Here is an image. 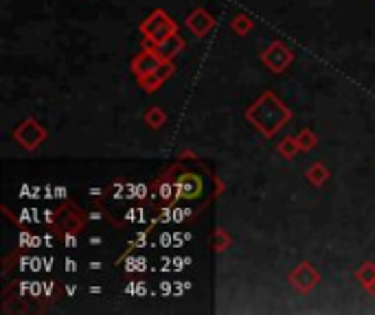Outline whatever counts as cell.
Returning <instances> with one entry per match:
<instances>
[{
  "instance_id": "cell-1",
  "label": "cell",
  "mask_w": 375,
  "mask_h": 315,
  "mask_svg": "<svg viewBox=\"0 0 375 315\" xmlns=\"http://www.w3.org/2000/svg\"><path fill=\"white\" fill-rule=\"evenodd\" d=\"M244 116L263 138H272L281 127L292 121V109L272 90H265L261 97H257L255 103L246 107Z\"/></svg>"
},
{
  "instance_id": "cell-2",
  "label": "cell",
  "mask_w": 375,
  "mask_h": 315,
  "mask_svg": "<svg viewBox=\"0 0 375 315\" xmlns=\"http://www.w3.org/2000/svg\"><path fill=\"white\" fill-rule=\"evenodd\" d=\"M140 33H143V38H145V44L154 46L158 42H163L165 38H169V35L178 33V25L165 9H154L145 20H143Z\"/></svg>"
},
{
  "instance_id": "cell-3",
  "label": "cell",
  "mask_w": 375,
  "mask_h": 315,
  "mask_svg": "<svg viewBox=\"0 0 375 315\" xmlns=\"http://www.w3.org/2000/svg\"><path fill=\"white\" fill-rule=\"evenodd\" d=\"M46 136H48V132L44 129V125H40L35 119H25L11 132V138L20 145L25 152H35L46 140Z\"/></svg>"
},
{
  "instance_id": "cell-4",
  "label": "cell",
  "mask_w": 375,
  "mask_h": 315,
  "mask_svg": "<svg viewBox=\"0 0 375 315\" xmlns=\"http://www.w3.org/2000/svg\"><path fill=\"white\" fill-rule=\"evenodd\" d=\"M292 62H294V53L290 51V46H285L279 40L270 42L261 53V64L270 72H275V75H281V72L288 70Z\"/></svg>"
},
{
  "instance_id": "cell-5",
  "label": "cell",
  "mask_w": 375,
  "mask_h": 315,
  "mask_svg": "<svg viewBox=\"0 0 375 315\" xmlns=\"http://www.w3.org/2000/svg\"><path fill=\"white\" fill-rule=\"evenodd\" d=\"M320 281H323V276H320V272H318L312 263H308V261L298 263V265L288 274L290 287H292L294 291L303 293V295L310 293L316 285H320Z\"/></svg>"
},
{
  "instance_id": "cell-6",
  "label": "cell",
  "mask_w": 375,
  "mask_h": 315,
  "mask_svg": "<svg viewBox=\"0 0 375 315\" xmlns=\"http://www.w3.org/2000/svg\"><path fill=\"white\" fill-rule=\"evenodd\" d=\"M55 224L66 234H79L86 224V217L79 213L77 206H73V203H64L62 208L55 210Z\"/></svg>"
},
{
  "instance_id": "cell-7",
  "label": "cell",
  "mask_w": 375,
  "mask_h": 315,
  "mask_svg": "<svg viewBox=\"0 0 375 315\" xmlns=\"http://www.w3.org/2000/svg\"><path fill=\"white\" fill-rule=\"evenodd\" d=\"M160 64H163V60H160L158 55L154 53L152 46H147V48H143L138 55H134V60L130 62V68H132L134 77H136V81H138V79H143V77L152 75V72H154Z\"/></svg>"
},
{
  "instance_id": "cell-8",
  "label": "cell",
  "mask_w": 375,
  "mask_h": 315,
  "mask_svg": "<svg viewBox=\"0 0 375 315\" xmlns=\"http://www.w3.org/2000/svg\"><path fill=\"white\" fill-rule=\"evenodd\" d=\"M185 27L189 29V33L195 35V38H204V35H209L213 29H216V18H213L206 9H193L187 15Z\"/></svg>"
},
{
  "instance_id": "cell-9",
  "label": "cell",
  "mask_w": 375,
  "mask_h": 315,
  "mask_svg": "<svg viewBox=\"0 0 375 315\" xmlns=\"http://www.w3.org/2000/svg\"><path fill=\"white\" fill-rule=\"evenodd\" d=\"M202 189H204V184L198 175H193V173H183L180 177L176 180V201L178 199H198L202 195Z\"/></svg>"
},
{
  "instance_id": "cell-10",
  "label": "cell",
  "mask_w": 375,
  "mask_h": 315,
  "mask_svg": "<svg viewBox=\"0 0 375 315\" xmlns=\"http://www.w3.org/2000/svg\"><path fill=\"white\" fill-rule=\"evenodd\" d=\"M176 72V66H173V62H163L160 64L152 75H147V77H143V79H138V86L145 90V92H156L158 88H163V83L173 75Z\"/></svg>"
},
{
  "instance_id": "cell-11",
  "label": "cell",
  "mask_w": 375,
  "mask_h": 315,
  "mask_svg": "<svg viewBox=\"0 0 375 315\" xmlns=\"http://www.w3.org/2000/svg\"><path fill=\"white\" fill-rule=\"evenodd\" d=\"M185 46H187V42H185L183 35H180V33H173V35H169V38H165L163 42L154 44L152 48H154V53H156L163 62H173L176 55H180V51H183Z\"/></svg>"
},
{
  "instance_id": "cell-12",
  "label": "cell",
  "mask_w": 375,
  "mask_h": 315,
  "mask_svg": "<svg viewBox=\"0 0 375 315\" xmlns=\"http://www.w3.org/2000/svg\"><path fill=\"white\" fill-rule=\"evenodd\" d=\"M305 177H308V182L312 184V187L320 189V187H325V182L329 180V169L323 162H314L310 169L305 171Z\"/></svg>"
},
{
  "instance_id": "cell-13",
  "label": "cell",
  "mask_w": 375,
  "mask_h": 315,
  "mask_svg": "<svg viewBox=\"0 0 375 315\" xmlns=\"http://www.w3.org/2000/svg\"><path fill=\"white\" fill-rule=\"evenodd\" d=\"M143 121H145V125L150 129L156 132V129H163L167 125V114L160 105H152V107H147V112L143 114Z\"/></svg>"
},
{
  "instance_id": "cell-14",
  "label": "cell",
  "mask_w": 375,
  "mask_h": 315,
  "mask_svg": "<svg viewBox=\"0 0 375 315\" xmlns=\"http://www.w3.org/2000/svg\"><path fill=\"white\" fill-rule=\"evenodd\" d=\"M211 246H213V252L222 254V252H226L230 246H233V236H230L228 230H224V228H216V232H213Z\"/></svg>"
},
{
  "instance_id": "cell-15",
  "label": "cell",
  "mask_w": 375,
  "mask_h": 315,
  "mask_svg": "<svg viewBox=\"0 0 375 315\" xmlns=\"http://www.w3.org/2000/svg\"><path fill=\"white\" fill-rule=\"evenodd\" d=\"M253 27H255L253 18L246 13H237V15H233V20H230V29H233V33L239 35V38H244L246 33L253 31Z\"/></svg>"
},
{
  "instance_id": "cell-16",
  "label": "cell",
  "mask_w": 375,
  "mask_h": 315,
  "mask_svg": "<svg viewBox=\"0 0 375 315\" xmlns=\"http://www.w3.org/2000/svg\"><path fill=\"white\" fill-rule=\"evenodd\" d=\"M277 152H279L285 160H292V158L301 152L296 136H285V138L277 145Z\"/></svg>"
},
{
  "instance_id": "cell-17",
  "label": "cell",
  "mask_w": 375,
  "mask_h": 315,
  "mask_svg": "<svg viewBox=\"0 0 375 315\" xmlns=\"http://www.w3.org/2000/svg\"><path fill=\"white\" fill-rule=\"evenodd\" d=\"M156 199L160 203H169V201H176V182L171 180H163L156 187Z\"/></svg>"
},
{
  "instance_id": "cell-18",
  "label": "cell",
  "mask_w": 375,
  "mask_h": 315,
  "mask_svg": "<svg viewBox=\"0 0 375 315\" xmlns=\"http://www.w3.org/2000/svg\"><path fill=\"white\" fill-rule=\"evenodd\" d=\"M296 140H298V147H301V152H312L314 147L318 145V136L312 132V129H301L298 132V136H296Z\"/></svg>"
},
{
  "instance_id": "cell-19",
  "label": "cell",
  "mask_w": 375,
  "mask_h": 315,
  "mask_svg": "<svg viewBox=\"0 0 375 315\" xmlns=\"http://www.w3.org/2000/svg\"><path fill=\"white\" fill-rule=\"evenodd\" d=\"M355 281L358 283H362L364 287L369 285V283H373L375 281V263H371V261H367V263H362L358 269H355Z\"/></svg>"
},
{
  "instance_id": "cell-20",
  "label": "cell",
  "mask_w": 375,
  "mask_h": 315,
  "mask_svg": "<svg viewBox=\"0 0 375 315\" xmlns=\"http://www.w3.org/2000/svg\"><path fill=\"white\" fill-rule=\"evenodd\" d=\"M189 158H193V160H195V152H189V149H187V152H183V154H180V160H189Z\"/></svg>"
},
{
  "instance_id": "cell-21",
  "label": "cell",
  "mask_w": 375,
  "mask_h": 315,
  "mask_svg": "<svg viewBox=\"0 0 375 315\" xmlns=\"http://www.w3.org/2000/svg\"><path fill=\"white\" fill-rule=\"evenodd\" d=\"M364 289L369 291V295H373V298H375V281H373V283H369V285H367Z\"/></svg>"
}]
</instances>
